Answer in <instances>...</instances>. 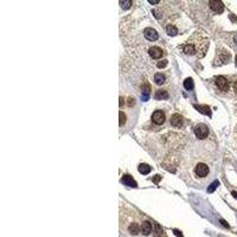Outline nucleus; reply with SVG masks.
Masks as SVG:
<instances>
[{"instance_id": "f3484780", "label": "nucleus", "mask_w": 237, "mask_h": 237, "mask_svg": "<svg viewBox=\"0 0 237 237\" xmlns=\"http://www.w3.org/2000/svg\"><path fill=\"white\" fill-rule=\"evenodd\" d=\"M166 32H167V34H169V36H175V34L178 33L177 27H175V26H173V25H169V26H166Z\"/></svg>"}, {"instance_id": "a878e982", "label": "nucleus", "mask_w": 237, "mask_h": 237, "mask_svg": "<svg viewBox=\"0 0 237 237\" xmlns=\"http://www.w3.org/2000/svg\"><path fill=\"white\" fill-rule=\"evenodd\" d=\"M233 88H234V91L237 94V81L236 82H234V84H233Z\"/></svg>"}, {"instance_id": "0eeeda50", "label": "nucleus", "mask_w": 237, "mask_h": 237, "mask_svg": "<svg viewBox=\"0 0 237 237\" xmlns=\"http://www.w3.org/2000/svg\"><path fill=\"white\" fill-rule=\"evenodd\" d=\"M148 53H149V56H151L152 58H154V59H159V58H161L163 55H164L163 50H161L160 48H158V46H151L149 50H148Z\"/></svg>"}, {"instance_id": "f257e3e1", "label": "nucleus", "mask_w": 237, "mask_h": 237, "mask_svg": "<svg viewBox=\"0 0 237 237\" xmlns=\"http://www.w3.org/2000/svg\"><path fill=\"white\" fill-rule=\"evenodd\" d=\"M207 39L201 36V34L196 33L193 34L183 46H181V51L186 55H191V56H199L202 57L205 55L206 49H207Z\"/></svg>"}, {"instance_id": "c85d7f7f", "label": "nucleus", "mask_w": 237, "mask_h": 237, "mask_svg": "<svg viewBox=\"0 0 237 237\" xmlns=\"http://www.w3.org/2000/svg\"><path fill=\"white\" fill-rule=\"evenodd\" d=\"M236 67H237V57H236Z\"/></svg>"}, {"instance_id": "1a4fd4ad", "label": "nucleus", "mask_w": 237, "mask_h": 237, "mask_svg": "<svg viewBox=\"0 0 237 237\" xmlns=\"http://www.w3.org/2000/svg\"><path fill=\"white\" fill-rule=\"evenodd\" d=\"M171 123L174 126V127H183L184 125V117L180 115V114H173L172 117H171Z\"/></svg>"}, {"instance_id": "dca6fc26", "label": "nucleus", "mask_w": 237, "mask_h": 237, "mask_svg": "<svg viewBox=\"0 0 237 237\" xmlns=\"http://www.w3.org/2000/svg\"><path fill=\"white\" fill-rule=\"evenodd\" d=\"M184 88L187 89V90H191L193 88V81H192V78H186L184 81Z\"/></svg>"}, {"instance_id": "7ed1b4c3", "label": "nucleus", "mask_w": 237, "mask_h": 237, "mask_svg": "<svg viewBox=\"0 0 237 237\" xmlns=\"http://www.w3.org/2000/svg\"><path fill=\"white\" fill-rule=\"evenodd\" d=\"M195 134H196V136H197L198 139H201V140L205 139L206 136L209 135V128H207V126L204 125V123H198V125L195 127Z\"/></svg>"}, {"instance_id": "aec40b11", "label": "nucleus", "mask_w": 237, "mask_h": 237, "mask_svg": "<svg viewBox=\"0 0 237 237\" xmlns=\"http://www.w3.org/2000/svg\"><path fill=\"white\" fill-rule=\"evenodd\" d=\"M132 5V1L127 0V1H120V6L123 8V10H128V7Z\"/></svg>"}, {"instance_id": "b1692460", "label": "nucleus", "mask_w": 237, "mask_h": 237, "mask_svg": "<svg viewBox=\"0 0 237 237\" xmlns=\"http://www.w3.org/2000/svg\"><path fill=\"white\" fill-rule=\"evenodd\" d=\"M160 179H161L160 175H154V177H153V181H154V183H159Z\"/></svg>"}, {"instance_id": "a211bd4d", "label": "nucleus", "mask_w": 237, "mask_h": 237, "mask_svg": "<svg viewBox=\"0 0 237 237\" xmlns=\"http://www.w3.org/2000/svg\"><path fill=\"white\" fill-rule=\"evenodd\" d=\"M195 107H196L198 110H201L202 113H204V111H205V113H206L209 116H211V110H210V108H209L207 105H204V107H203V105H195Z\"/></svg>"}, {"instance_id": "f03ea898", "label": "nucleus", "mask_w": 237, "mask_h": 237, "mask_svg": "<svg viewBox=\"0 0 237 237\" xmlns=\"http://www.w3.org/2000/svg\"><path fill=\"white\" fill-rule=\"evenodd\" d=\"M215 84L221 91H227L229 89V87H230L228 78L224 77V76H217L215 78Z\"/></svg>"}, {"instance_id": "20e7f679", "label": "nucleus", "mask_w": 237, "mask_h": 237, "mask_svg": "<svg viewBox=\"0 0 237 237\" xmlns=\"http://www.w3.org/2000/svg\"><path fill=\"white\" fill-rule=\"evenodd\" d=\"M209 172H210V169L207 167V165L204 164V163L197 164V166H196V169H195V173H196L197 177H199V178H205V177L209 174Z\"/></svg>"}, {"instance_id": "4468645a", "label": "nucleus", "mask_w": 237, "mask_h": 237, "mask_svg": "<svg viewBox=\"0 0 237 237\" xmlns=\"http://www.w3.org/2000/svg\"><path fill=\"white\" fill-rule=\"evenodd\" d=\"M139 172L141 174H147L151 172V167L147 165V164H140L139 165Z\"/></svg>"}, {"instance_id": "ddd939ff", "label": "nucleus", "mask_w": 237, "mask_h": 237, "mask_svg": "<svg viewBox=\"0 0 237 237\" xmlns=\"http://www.w3.org/2000/svg\"><path fill=\"white\" fill-rule=\"evenodd\" d=\"M155 99L157 100H166V99H169V93L166 90L160 89L155 93Z\"/></svg>"}, {"instance_id": "9b49d317", "label": "nucleus", "mask_w": 237, "mask_h": 237, "mask_svg": "<svg viewBox=\"0 0 237 237\" xmlns=\"http://www.w3.org/2000/svg\"><path fill=\"white\" fill-rule=\"evenodd\" d=\"M121 181H122L125 185H128V186H131V187H136V186H137L136 181L133 179V177H132V175H129V174L123 175V177H122V179H121Z\"/></svg>"}, {"instance_id": "6e6552de", "label": "nucleus", "mask_w": 237, "mask_h": 237, "mask_svg": "<svg viewBox=\"0 0 237 237\" xmlns=\"http://www.w3.org/2000/svg\"><path fill=\"white\" fill-rule=\"evenodd\" d=\"M143 34H145V37H146L148 40H151V42H153V40H157V39L159 38V34H158V32H157L154 29H152V27H147V29H145Z\"/></svg>"}, {"instance_id": "4be33fe9", "label": "nucleus", "mask_w": 237, "mask_h": 237, "mask_svg": "<svg viewBox=\"0 0 237 237\" xmlns=\"http://www.w3.org/2000/svg\"><path fill=\"white\" fill-rule=\"evenodd\" d=\"M218 184H219L218 181H215V184H211V185H210V187H209V190H207V191H209V192H212V191H215V189L218 186Z\"/></svg>"}, {"instance_id": "412c9836", "label": "nucleus", "mask_w": 237, "mask_h": 237, "mask_svg": "<svg viewBox=\"0 0 237 237\" xmlns=\"http://www.w3.org/2000/svg\"><path fill=\"white\" fill-rule=\"evenodd\" d=\"M141 89H142V93H143V95H148V94H149V91H151L149 84H143V85L141 87Z\"/></svg>"}, {"instance_id": "393cba45", "label": "nucleus", "mask_w": 237, "mask_h": 237, "mask_svg": "<svg viewBox=\"0 0 237 237\" xmlns=\"http://www.w3.org/2000/svg\"><path fill=\"white\" fill-rule=\"evenodd\" d=\"M173 233H174L175 235H178V237H183V234H181L180 231H178V230H173Z\"/></svg>"}, {"instance_id": "5701e85b", "label": "nucleus", "mask_w": 237, "mask_h": 237, "mask_svg": "<svg viewBox=\"0 0 237 237\" xmlns=\"http://www.w3.org/2000/svg\"><path fill=\"white\" fill-rule=\"evenodd\" d=\"M166 64H167V62H166V61H161V62H159V63H158V67H159V68H165V67H166Z\"/></svg>"}, {"instance_id": "6ab92c4d", "label": "nucleus", "mask_w": 237, "mask_h": 237, "mask_svg": "<svg viewBox=\"0 0 237 237\" xmlns=\"http://www.w3.org/2000/svg\"><path fill=\"white\" fill-rule=\"evenodd\" d=\"M119 119H120V121H119L120 126H123V125L126 123V115H125L123 111H120V113H119Z\"/></svg>"}, {"instance_id": "423d86ee", "label": "nucleus", "mask_w": 237, "mask_h": 237, "mask_svg": "<svg viewBox=\"0 0 237 237\" xmlns=\"http://www.w3.org/2000/svg\"><path fill=\"white\" fill-rule=\"evenodd\" d=\"M209 5H210V8L212 10L213 13H217L218 14V13H222L224 11V5L219 0H212V1L209 2Z\"/></svg>"}, {"instance_id": "f8f14e48", "label": "nucleus", "mask_w": 237, "mask_h": 237, "mask_svg": "<svg viewBox=\"0 0 237 237\" xmlns=\"http://www.w3.org/2000/svg\"><path fill=\"white\" fill-rule=\"evenodd\" d=\"M141 230V227L137 224V223H133V224H131L129 225V228H128V231H129V234L131 235H133V236H136L137 234H139V231Z\"/></svg>"}, {"instance_id": "2eb2a0df", "label": "nucleus", "mask_w": 237, "mask_h": 237, "mask_svg": "<svg viewBox=\"0 0 237 237\" xmlns=\"http://www.w3.org/2000/svg\"><path fill=\"white\" fill-rule=\"evenodd\" d=\"M154 82L157 83V84H163L164 82H165V75H163V74H157L155 76H154Z\"/></svg>"}, {"instance_id": "bb28decb", "label": "nucleus", "mask_w": 237, "mask_h": 237, "mask_svg": "<svg viewBox=\"0 0 237 237\" xmlns=\"http://www.w3.org/2000/svg\"><path fill=\"white\" fill-rule=\"evenodd\" d=\"M233 196H234V197H235V198L237 199V192H236V191H234V192H233Z\"/></svg>"}, {"instance_id": "9d476101", "label": "nucleus", "mask_w": 237, "mask_h": 237, "mask_svg": "<svg viewBox=\"0 0 237 237\" xmlns=\"http://www.w3.org/2000/svg\"><path fill=\"white\" fill-rule=\"evenodd\" d=\"M141 233L143 236H147L152 233V224L149 221H143L141 224Z\"/></svg>"}, {"instance_id": "cd10ccee", "label": "nucleus", "mask_w": 237, "mask_h": 237, "mask_svg": "<svg viewBox=\"0 0 237 237\" xmlns=\"http://www.w3.org/2000/svg\"><path fill=\"white\" fill-rule=\"evenodd\" d=\"M157 237H165V236H163V235H160V236H157Z\"/></svg>"}, {"instance_id": "39448f33", "label": "nucleus", "mask_w": 237, "mask_h": 237, "mask_svg": "<svg viewBox=\"0 0 237 237\" xmlns=\"http://www.w3.org/2000/svg\"><path fill=\"white\" fill-rule=\"evenodd\" d=\"M165 119H166V116L163 110H155L152 115V121L155 125H163L165 122Z\"/></svg>"}]
</instances>
